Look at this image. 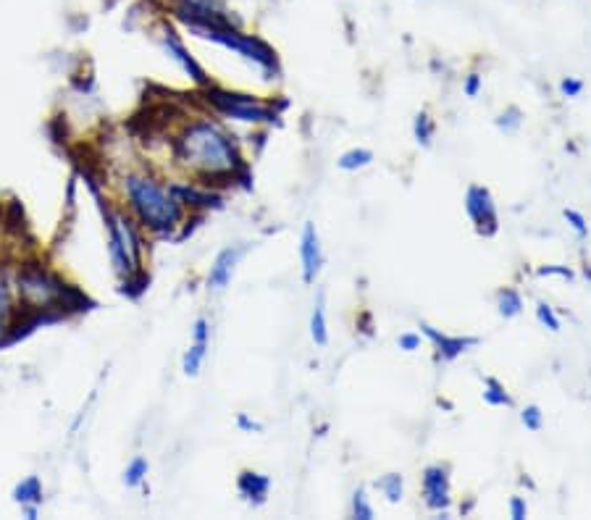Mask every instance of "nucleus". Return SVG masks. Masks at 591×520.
I'll return each mask as SVG.
<instances>
[{"instance_id": "20e7f679", "label": "nucleus", "mask_w": 591, "mask_h": 520, "mask_svg": "<svg viewBox=\"0 0 591 520\" xmlns=\"http://www.w3.org/2000/svg\"><path fill=\"white\" fill-rule=\"evenodd\" d=\"M14 295L24 313H53L69 305L74 289L43 263H24L14 276Z\"/></svg>"}, {"instance_id": "1a4fd4ad", "label": "nucleus", "mask_w": 591, "mask_h": 520, "mask_svg": "<svg viewBox=\"0 0 591 520\" xmlns=\"http://www.w3.org/2000/svg\"><path fill=\"white\" fill-rule=\"evenodd\" d=\"M421 489L423 505L434 510V513H447V507L452 505V484L447 465H429V468H423Z\"/></svg>"}, {"instance_id": "5701e85b", "label": "nucleus", "mask_w": 591, "mask_h": 520, "mask_svg": "<svg viewBox=\"0 0 591 520\" xmlns=\"http://www.w3.org/2000/svg\"><path fill=\"white\" fill-rule=\"evenodd\" d=\"M373 163V153L368 148H350L337 158V166L342 171H360L371 166Z\"/></svg>"}, {"instance_id": "c9c22d12", "label": "nucleus", "mask_w": 591, "mask_h": 520, "mask_svg": "<svg viewBox=\"0 0 591 520\" xmlns=\"http://www.w3.org/2000/svg\"><path fill=\"white\" fill-rule=\"evenodd\" d=\"M539 276H563V279H573V271L568 266H542L536 271Z\"/></svg>"}, {"instance_id": "c85d7f7f", "label": "nucleus", "mask_w": 591, "mask_h": 520, "mask_svg": "<svg viewBox=\"0 0 591 520\" xmlns=\"http://www.w3.org/2000/svg\"><path fill=\"white\" fill-rule=\"evenodd\" d=\"M536 321H539V324H542L544 329L560 331V318H557V313L552 310V305L536 303Z\"/></svg>"}, {"instance_id": "f3484780", "label": "nucleus", "mask_w": 591, "mask_h": 520, "mask_svg": "<svg viewBox=\"0 0 591 520\" xmlns=\"http://www.w3.org/2000/svg\"><path fill=\"white\" fill-rule=\"evenodd\" d=\"M11 499H14V505L19 507H40L45 499V486L40 481V476H27L22 478L19 484L14 486V492H11Z\"/></svg>"}, {"instance_id": "7c9ffc66", "label": "nucleus", "mask_w": 591, "mask_h": 520, "mask_svg": "<svg viewBox=\"0 0 591 520\" xmlns=\"http://www.w3.org/2000/svg\"><path fill=\"white\" fill-rule=\"evenodd\" d=\"M563 216H565V221H568V224H570V229H573V232H576L578 237H586V234H589V226H586V218L581 216V213L573 211V208H565Z\"/></svg>"}, {"instance_id": "a211bd4d", "label": "nucleus", "mask_w": 591, "mask_h": 520, "mask_svg": "<svg viewBox=\"0 0 591 520\" xmlns=\"http://www.w3.org/2000/svg\"><path fill=\"white\" fill-rule=\"evenodd\" d=\"M310 339H313V345L318 347L329 345V321H326L324 292L318 295L316 305H313V313H310Z\"/></svg>"}, {"instance_id": "423d86ee", "label": "nucleus", "mask_w": 591, "mask_h": 520, "mask_svg": "<svg viewBox=\"0 0 591 520\" xmlns=\"http://www.w3.org/2000/svg\"><path fill=\"white\" fill-rule=\"evenodd\" d=\"M205 103L211 106L213 113H219L224 119L240 121V124H253V127H271L279 121V111L274 103H263L255 95L245 92H229L224 87L205 85Z\"/></svg>"}, {"instance_id": "2eb2a0df", "label": "nucleus", "mask_w": 591, "mask_h": 520, "mask_svg": "<svg viewBox=\"0 0 591 520\" xmlns=\"http://www.w3.org/2000/svg\"><path fill=\"white\" fill-rule=\"evenodd\" d=\"M24 310L19 308V300L14 295V284L6 276H0V347L14 334L16 324L22 321Z\"/></svg>"}, {"instance_id": "72a5a7b5", "label": "nucleus", "mask_w": 591, "mask_h": 520, "mask_svg": "<svg viewBox=\"0 0 591 520\" xmlns=\"http://www.w3.org/2000/svg\"><path fill=\"white\" fill-rule=\"evenodd\" d=\"M581 90H584V82H581V79L568 77L560 82V92H563L565 98H576V95H581Z\"/></svg>"}, {"instance_id": "f8f14e48", "label": "nucleus", "mask_w": 591, "mask_h": 520, "mask_svg": "<svg viewBox=\"0 0 591 520\" xmlns=\"http://www.w3.org/2000/svg\"><path fill=\"white\" fill-rule=\"evenodd\" d=\"M171 190L182 200L187 213H200V216L213 211V208H221V200H224L213 187H205L200 182H174Z\"/></svg>"}, {"instance_id": "9d476101", "label": "nucleus", "mask_w": 591, "mask_h": 520, "mask_svg": "<svg viewBox=\"0 0 591 520\" xmlns=\"http://www.w3.org/2000/svg\"><path fill=\"white\" fill-rule=\"evenodd\" d=\"M161 43H163V50H166V56H169L171 61H174V64L179 66V69H182L192 82H195V85L200 87L211 85V79H208L205 69L197 64L195 56L187 50V45L182 43V37H179V32H176L174 27H163Z\"/></svg>"}, {"instance_id": "0eeeda50", "label": "nucleus", "mask_w": 591, "mask_h": 520, "mask_svg": "<svg viewBox=\"0 0 591 520\" xmlns=\"http://www.w3.org/2000/svg\"><path fill=\"white\" fill-rule=\"evenodd\" d=\"M169 11L184 29L195 27H242L224 0H166Z\"/></svg>"}, {"instance_id": "a878e982", "label": "nucleus", "mask_w": 591, "mask_h": 520, "mask_svg": "<svg viewBox=\"0 0 591 520\" xmlns=\"http://www.w3.org/2000/svg\"><path fill=\"white\" fill-rule=\"evenodd\" d=\"M350 515L352 518H358V520H373V505L368 502V494L366 489H355L352 492V502H350Z\"/></svg>"}, {"instance_id": "4468645a", "label": "nucleus", "mask_w": 591, "mask_h": 520, "mask_svg": "<svg viewBox=\"0 0 591 520\" xmlns=\"http://www.w3.org/2000/svg\"><path fill=\"white\" fill-rule=\"evenodd\" d=\"M421 334L429 339L434 350H437V358L442 363H452V360H458L463 352L473 350V347L479 345V337H450V334H442L439 329L429 324H421Z\"/></svg>"}, {"instance_id": "6e6552de", "label": "nucleus", "mask_w": 591, "mask_h": 520, "mask_svg": "<svg viewBox=\"0 0 591 520\" xmlns=\"http://www.w3.org/2000/svg\"><path fill=\"white\" fill-rule=\"evenodd\" d=\"M465 213L471 218V224L476 226V232L481 237H494L500 232V213H497V203H494L492 192L481 187V184H471L465 192Z\"/></svg>"}, {"instance_id": "cd10ccee", "label": "nucleus", "mask_w": 591, "mask_h": 520, "mask_svg": "<svg viewBox=\"0 0 591 520\" xmlns=\"http://www.w3.org/2000/svg\"><path fill=\"white\" fill-rule=\"evenodd\" d=\"M521 423L523 426H526L528 431H542V426H544V413H542V408H539V405H526V408L521 410Z\"/></svg>"}, {"instance_id": "412c9836", "label": "nucleus", "mask_w": 591, "mask_h": 520, "mask_svg": "<svg viewBox=\"0 0 591 520\" xmlns=\"http://www.w3.org/2000/svg\"><path fill=\"white\" fill-rule=\"evenodd\" d=\"M376 489H379L381 497L387 499L389 505H400L405 499V478H402V473H384L376 481Z\"/></svg>"}, {"instance_id": "2f4dec72", "label": "nucleus", "mask_w": 591, "mask_h": 520, "mask_svg": "<svg viewBox=\"0 0 591 520\" xmlns=\"http://www.w3.org/2000/svg\"><path fill=\"white\" fill-rule=\"evenodd\" d=\"M481 87H484V79H481V74H468V77L463 79V95L465 98H479Z\"/></svg>"}, {"instance_id": "f704fd0d", "label": "nucleus", "mask_w": 591, "mask_h": 520, "mask_svg": "<svg viewBox=\"0 0 591 520\" xmlns=\"http://www.w3.org/2000/svg\"><path fill=\"white\" fill-rule=\"evenodd\" d=\"M510 518L513 520H526L528 518V505L523 497L510 499Z\"/></svg>"}, {"instance_id": "473e14b6", "label": "nucleus", "mask_w": 591, "mask_h": 520, "mask_svg": "<svg viewBox=\"0 0 591 520\" xmlns=\"http://www.w3.org/2000/svg\"><path fill=\"white\" fill-rule=\"evenodd\" d=\"M397 347H400L402 352L421 350V334H416V331H405V334L397 337Z\"/></svg>"}, {"instance_id": "ddd939ff", "label": "nucleus", "mask_w": 591, "mask_h": 520, "mask_svg": "<svg viewBox=\"0 0 591 520\" xmlns=\"http://www.w3.org/2000/svg\"><path fill=\"white\" fill-rule=\"evenodd\" d=\"M300 263H303V282L313 284L316 276L324 268V247L313 221H305L303 234H300Z\"/></svg>"}, {"instance_id": "4c0bfd02", "label": "nucleus", "mask_w": 591, "mask_h": 520, "mask_svg": "<svg viewBox=\"0 0 591 520\" xmlns=\"http://www.w3.org/2000/svg\"><path fill=\"white\" fill-rule=\"evenodd\" d=\"M22 515L27 520H37V515H40V507H22Z\"/></svg>"}, {"instance_id": "393cba45", "label": "nucleus", "mask_w": 591, "mask_h": 520, "mask_svg": "<svg viewBox=\"0 0 591 520\" xmlns=\"http://www.w3.org/2000/svg\"><path fill=\"white\" fill-rule=\"evenodd\" d=\"M413 137L421 148H429L431 140H434V119L426 111L418 113L416 121H413Z\"/></svg>"}, {"instance_id": "4be33fe9", "label": "nucleus", "mask_w": 591, "mask_h": 520, "mask_svg": "<svg viewBox=\"0 0 591 520\" xmlns=\"http://www.w3.org/2000/svg\"><path fill=\"white\" fill-rule=\"evenodd\" d=\"M497 313L502 318H518L523 313V297L518 289L505 287L497 292Z\"/></svg>"}, {"instance_id": "dca6fc26", "label": "nucleus", "mask_w": 591, "mask_h": 520, "mask_svg": "<svg viewBox=\"0 0 591 520\" xmlns=\"http://www.w3.org/2000/svg\"><path fill=\"white\" fill-rule=\"evenodd\" d=\"M237 492L247 505H263L268 499V492H271V478L258 471H242L237 476Z\"/></svg>"}, {"instance_id": "b1692460", "label": "nucleus", "mask_w": 591, "mask_h": 520, "mask_svg": "<svg viewBox=\"0 0 591 520\" xmlns=\"http://www.w3.org/2000/svg\"><path fill=\"white\" fill-rule=\"evenodd\" d=\"M484 402L492 408H513V397L507 394V389L497 379L484 381Z\"/></svg>"}, {"instance_id": "e433bc0d", "label": "nucleus", "mask_w": 591, "mask_h": 520, "mask_svg": "<svg viewBox=\"0 0 591 520\" xmlns=\"http://www.w3.org/2000/svg\"><path fill=\"white\" fill-rule=\"evenodd\" d=\"M237 426H240L242 431H250V434H253V431H263L261 423L253 421V418H250V415H247V413L237 415Z\"/></svg>"}, {"instance_id": "c756f323", "label": "nucleus", "mask_w": 591, "mask_h": 520, "mask_svg": "<svg viewBox=\"0 0 591 520\" xmlns=\"http://www.w3.org/2000/svg\"><path fill=\"white\" fill-rule=\"evenodd\" d=\"M211 331H213V324L211 318L205 316H197L195 324H192V342H211Z\"/></svg>"}, {"instance_id": "6ab92c4d", "label": "nucleus", "mask_w": 591, "mask_h": 520, "mask_svg": "<svg viewBox=\"0 0 591 520\" xmlns=\"http://www.w3.org/2000/svg\"><path fill=\"white\" fill-rule=\"evenodd\" d=\"M208 347H211V342H190L187 352L182 355L184 376H190V379L200 376L205 358H208Z\"/></svg>"}, {"instance_id": "f257e3e1", "label": "nucleus", "mask_w": 591, "mask_h": 520, "mask_svg": "<svg viewBox=\"0 0 591 520\" xmlns=\"http://www.w3.org/2000/svg\"><path fill=\"white\" fill-rule=\"evenodd\" d=\"M176 166L190 174L192 182L213 187L219 182L234 184L247 174V163L240 153V142L216 119H190L171 140Z\"/></svg>"}, {"instance_id": "f03ea898", "label": "nucleus", "mask_w": 591, "mask_h": 520, "mask_svg": "<svg viewBox=\"0 0 591 520\" xmlns=\"http://www.w3.org/2000/svg\"><path fill=\"white\" fill-rule=\"evenodd\" d=\"M119 187L124 208L132 213L145 234L171 239L187 221V208L174 195L171 184L150 171H129L121 176Z\"/></svg>"}, {"instance_id": "bb28decb", "label": "nucleus", "mask_w": 591, "mask_h": 520, "mask_svg": "<svg viewBox=\"0 0 591 520\" xmlns=\"http://www.w3.org/2000/svg\"><path fill=\"white\" fill-rule=\"evenodd\" d=\"M521 124H523V113L518 111L515 106H510L507 111H502L500 116H497V127L507 134L518 132V129H521Z\"/></svg>"}, {"instance_id": "39448f33", "label": "nucleus", "mask_w": 591, "mask_h": 520, "mask_svg": "<svg viewBox=\"0 0 591 520\" xmlns=\"http://www.w3.org/2000/svg\"><path fill=\"white\" fill-rule=\"evenodd\" d=\"M187 32L200 37V40L221 45V48L226 50H234L237 56H242L253 66H258L266 77L279 74V56H276V50L271 48L266 40H261V37L247 35L242 27H195L187 29Z\"/></svg>"}, {"instance_id": "9b49d317", "label": "nucleus", "mask_w": 591, "mask_h": 520, "mask_svg": "<svg viewBox=\"0 0 591 520\" xmlns=\"http://www.w3.org/2000/svg\"><path fill=\"white\" fill-rule=\"evenodd\" d=\"M245 253H247V245H242L240 242V245H226L224 250L213 258L211 271H208V276H205V284H208L211 292H224V289L232 284L234 271H237V266H240V260L245 258Z\"/></svg>"}, {"instance_id": "aec40b11", "label": "nucleus", "mask_w": 591, "mask_h": 520, "mask_svg": "<svg viewBox=\"0 0 591 520\" xmlns=\"http://www.w3.org/2000/svg\"><path fill=\"white\" fill-rule=\"evenodd\" d=\"M148 473H150L148 457L134 455L127 463V468H124V473H121V481H124L127 489H140V486L148 481Z\"/></svg>"}, {"instance_id": "7ed1b4c3", "label": "nucleus", "mask_w": 591, "mask_h": 520, "mask_svg": "<svg viewBox=\"0 0 591 520\" xmlns=\"http://www.w3.org/2000/svg\"><path fill=\"white\" fill-rule=\"evenodd\" d=\"M90 192L98 200L103 229H106L108 258H111L113 274L119 276L124 289L137 279H145V232L132 218L127 208H113L103 200L100 187L90 179Z\"/></svg>"}]
</instances>
